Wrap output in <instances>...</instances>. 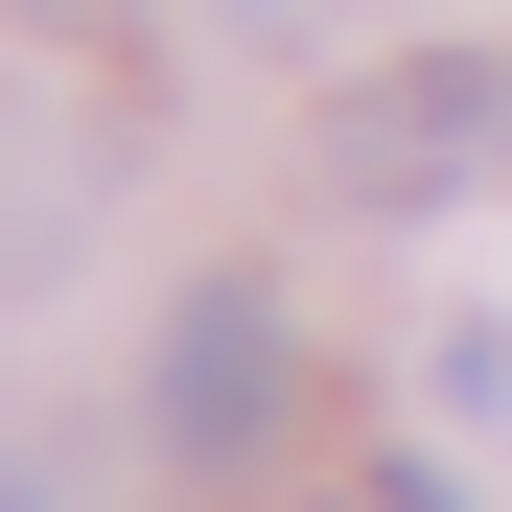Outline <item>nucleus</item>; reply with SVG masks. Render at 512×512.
<instances>
[{
    "label": "nucleus",
    "instance_id": "nucleus-3",
    "mask_svg": "<svg viewBox=\"0 0 512 512\" xmlns=\"http://www.w3.org/2000/svg\"><path fill=\"white\" fill-rule=\"evenodd\" d=\"M373 512H466V489H443V466H373Z\"/></svg>",
    "mask_w": 512,
    "mask_h": 512
},
{
    "label": "nucleus",
    "instance_id": "nucleus-2",
    "mask_svg": "<svg viewBox=\"0 0 512 512\" xmlns=\"http://www.w3.org/2000/svg\"><path fill=\"white\" fill-rule=\"evenodd\" d=\"M489 163V70H373L350 94V187H466Z\"/></svg>",
    "mask_w": 512,
    "mask_h": 512
},
{
    "label": "nucleus",
    "instance_id": "nucleus-1",
    "mask_svg": "<svg viewBox=\"0 0 512 512\" xmlns=\"http://www.w3.org/2000/svg\"><path fill=\"white\" fill-rule=\"evenodd\" d=\"M280 396H303V350H280L256 280H187V303H163V466H187V489H256V466H280Z\"/></svg>",
    "mask_w": 512,
    "mask_h": 512
}]
</instances>
